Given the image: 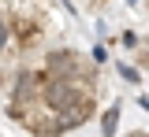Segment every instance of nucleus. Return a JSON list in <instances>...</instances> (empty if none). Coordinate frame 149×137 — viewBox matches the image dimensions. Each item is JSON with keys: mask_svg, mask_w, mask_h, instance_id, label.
<instances>
[{"mask_svg": "<svg viewBox=\"0 0 149 137\" xmlns=\"http://www.w3.org/2000/svg\"><path fill=\"white\" fill-rule=\"evenodd\" d=\"M119 74H123V78H127V82H142V78H138V71H130L127 63H119Z\"/></svg>", "mask_w": 149, "mask_h": 137, "instance_id": "3", "label": "nucleus"}, {"mask_svg": "<svg viewBox=\"0 0 149 137\" xmlns=\"http://www.w3.org/2000/svg\"><path fill=\"white\" fill-rule=\"evenodd\" d=\"M123 45H127V48H138L142 41H138V37H134V34H130V30H127V34H123Z\"/></svg>", "mask_w": 149, "mask_h": 137, "instance_id": "4", "label": "nucleus"}, {"mask_svg": "<svg viewBox=\"0 0 149 137\" xmlns=\"http://www.w3.org/2000/svg\"><path fill=\"white\" fill-rule=\"evenodd\" d=\"M4 52H11V26H8V19H0V56Z\"/></svg>", "mask_w": 149, "mask_h": 137, "instance_id": "2", "label": "nucleus"}, {"mask_svg": "<svg viewBox=\"0 0 149 137\" xmlns=\"http://www.w3.org/2000/svg\"><path fill=\"white\" fill-rule=\"evenodd\" d=\"M116 130H119V108H108L104 119H101V134H104V137H116Z\"/></svg>", "mask_w": 149, "mask_h": 137, "instance_id": "1", "label": "nucleus"}]
</instances>
